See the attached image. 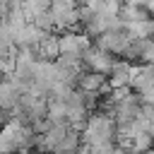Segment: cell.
I'll return each instance as SVG.
<instances>
[{
    "label": "cell",
    "mask_w": 154,
    "mask_h": 154,
    "mask_svg": "<svg viewBox=\"0 0 154 154\" xmlns=\"http://www.w3.org/2000/svg\"><path fill=\"white\" fill-rule=\"evenodd\" d=\"M96 38V46L99 48H103V51H108V53H113V55H123V51L128 48V43L132 41L130 36H128V31L123 29V24L120 26H113V29H106V31H101L99 36H94Z\"/></svg>",
    "instance_id": "cell-1"
},
{
    "label": "cell",
    "mask_w": 154,
    "mask_h": 154,
    "mask_svg": "<svg viewBox=\"0 0 154 154\" xmlns=\"http://www.w3.org/2000/svg\"><path fill=\"white\" fill-rule=\"evenodd\" d=\"M113 60H116V55L108 53V51H103V48H99V46H87L82 51V65L89 67L91 72L108 75L111 67H113Z\"/></svg>",
    "instance_id": "cell-2"
},
{
    "label": "cell",
    "mask_w": 154,
    "mask_h": 154,
    "mask_svg": "<svg viewBox=\"0 0 154 154\" xmlns=\"http://www.w3.org/2000/svg\"><path fill=\"white\" fill-rule=\"evenodd\" d=\"M75 87H77L79 91H89V94H96V96L111 89L108 77L101 75V72H91V70H89V72H79L77 79H75Z\"/></svg>",
    "instance_id": "cell-3"
},
{
    "label": "cell",
    "mask_w": 154,
    "mask_h": 154,
    "mask_svg": "<svg viewBox=\"0 0 154 154\" xmlns=\"http://www.w3.org/2000/svg\"><path fill=\"white\" fill-rule=\"evenodd\" d=\"M58 41H60V53H77L79 58H82V51L87 46H91L87 34H72V31L63 34Z\"/></svg>",
    "instance_id": "cell-4"
},
{
    "label": "cell",
    "mask_w": 154,
    "mask_h": 154,
    "mask_svg": "<svg viewBox=\"0 0 154 154\" xmlns=\"http://www.w3.org/2000/svg\"><path fill=\"white\" fill-rule=\"evenodd\" d=\"M34 53H36V58H41V60H55V58L60 55V41H58L53 34H46V36L34 46Z\"/></svg>",
    "instance_id": "cell-5"
},
{
    "label": "cell",
    "mask_w": 154,
    "mask_h": 154,
    "mask_svg": "<svg viewBox=\"0 0 154 154\" xmlns=\"http://www.w3.org/2000/svg\"><path fill=\"white\" fill-rule=\"evenodd\" d=\"M142 7L147 10V14H149V17H154V0H144V2H142Z\"/></svg>",
    "instance_id": "cell-6"
},
{
    "label": "cell",
    "mask_w": 154,
    "mask_h": 154,
    "mask_svg": "<svg viewBox=\"0 0 154 154\" xmlns=\"http://www.w3.org/2000/svg\"><path fill=\"white\" fill-rule=\"evenodd\" d=\"M123 2H125V5H142L144 0H123Z\"/></svg>",
    "instance_id": "cell-7"
}]
</instances>
